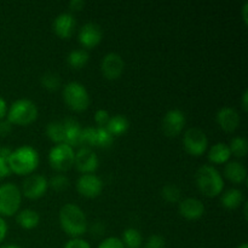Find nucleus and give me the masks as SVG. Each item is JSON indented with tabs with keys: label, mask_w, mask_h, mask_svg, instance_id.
Here are the masks:
<instances>
[{
	"label": "nucleus",
	"mask_w": 248,
	"mask_h": 248,
	"mask_svg": "<svg viewBox=\"0 0 248 248\" xmlns=\"http://www.w3.org/2000/svg\"><path fill=\"white\" fill-rule=\"evenodd\" d=\"M46 136L56 144L64 143V126L62 121H51L46 126Z\"/></svg>",
	"instance_id": "obj_26"
},
{
	"label": "nucleus",
	"mask_w": 248,
	"mask_h": 248,
	"mask_svg": "<svg viewBox=\"0 0 248 248\" xmlns=\"http://www.w3.org/2000/svg\"><path fill=\"white\" fill-rule=\"evenodd\" d=\"M184 149L193 156H201L208 149V138L199 127H190L183 136Z\"/></svg>",
	"instance_id": "obj_8"
},
{
	"label": "nucleus",
	"mask_w": 248,
	"mask_h": 248,
	"mask_svg": "<svg viewBox=\"0 0 248 248\" xmlns=\"http://www.w3.org/2000/svg\"><path fill=\"white\" fill-rule=\"evenodd\" d=\"M77 27V21L72 14L62 12L58 15L52 23V29L57 36L62 39H69L73 35Z\"/></svg>",
	"instance_id": "obj_17"
},
{
	"label": "nucleus",
	"mask_w": 248,
	"mask_h": 248,
	"mask_svg": "<svg viewBox=\"0 0 248 248\" xmlns=\"http://www.w3.org/2000/svg\"><path fill=\"white\" fill-rule=\"evenodd\" d=\"M245 202L244 191L237 188H230L222 193L220 203L227 210H236Z\"/></svg>",
	"instance_id": "obj_20"
},
{
	"label": "nucleus",
	"mask_w": 248,
	"mask_h": 248,
	"mask_svg": "<svg viewBox=\"0 0 248 248\" xmlns=\"http://www.w3.org/2000/svg\"><path fill=\"white\" fill-rule=\"evenodd\" d=\"M236 248H248V245L246 244V242H244V244H241L240 246H237Z\"/></svg>",
	"instance_id": "obj_47"
},
{
	"label": "nucleus",
	"mask_w": 248,
	"mask_h": 248,
	"mask_svg": "<svg viewBox=\"0 0 248 248\" xmlns=\"http://www.w3.org/2000/svg\"><path fill=\"white\" fill-rule=\"evenodd\" d=\"M11 153H12V149H10V148H7V147L0 148V157L4 160H6V161H7V159L10 157V155H11Z\"/></svg>",
	"instance_id": "obj_42"
},
{
	"label": "nucleus",
	"mask_w": 248,
	"mask_h": 248,
	"mask_svg": "<svg viewBox=\"0 0 248 248\" xmlns=\"http://www.w3.org/2000/svg\"><path fill=\"white\" fill-rule=\"evenodd\" d=\"M224 176L234 184H241L247 178V170L240 161H228L224 166Z\"/></svg>",
	"instance_id": "obj_19"
},
{
	"label": "nucleus",
	"mask_w": 248,
	"mask_h": 248,
	"mask_svg": "<svg viewBox=\"0 0 248 248\" xmlns=\"http://www.w3.org/2000/svg\"><path fill=\"white\" fill-rule=\"evenodd\" d=\"M195 183L199 190L207 198H216L223 193L224 179L212 165H202L195 173Z\"/></svg>",
	"instance_id": "obj_3"
},
{
	"label": "nucleus",
	"mask_w": 248,
	"mask_h": 248,
	"mask_svg": "<svg viewBox=\"0 0 248 248\" xmlns=\"http://www.w3.org/2000/svg\"><path fill=\"white\" fill-rule=\"evenodd\" d=\"M89 60V53L84 48H75V50L70 51L67 56V63L73 69H81L87 64Z\"/></svg>",
	"instance_id": "obj_24"
},
{
	"label": "nucleus",
	"mask_w": 248,
	"mask_h": 248,
	"mask_svg": "<svg viewBox=\"0 0 248 248\" xmlns=\"http://www.w3.org/2000/svg\"><path fill=\"white\" fill-rule=\"evenodd\" d=\"M128 127H130V121L123 114H115V115L110 116V119H109L108 124L106 126L108 132L113 137H118V136L124 135L128 130Z\"/></svg>",
	"instance_id": "obj_23"
},
{
	"label": "nucleus",
	"mask_w": 248,
	"mask_h": 248,
	"mask_svg": "<svg viewBox=\"0 0 248 248\" xmlns=\"http://www.w3.org/2000/svg\"><path fill=\"white\" fill-rule=\"evenodd\" d=\"M178 211L186 219L196 220L205 215V205L196 198H186L178 202Z\"/></svg>",
	"instance_id": "obj_16"
},
{
	"label": "nucleus",
	"mask_w": 248,
	"mask_h": 248,
	"mask_svg": "<svg viewBox=\"0 0 248 248\" xmlns=\"http://www.w3.org/2000/svg\"><path fill=\"white\" fill-rule=\"evenodd\" d=\"M94 140H96V127H93V126H87V127L82 128L81 131L82 147H87V148L94 147Z\"/></svg>",
	"instance_id": "obj_32"
},
{
	"label": "nucleus",
	"mask_w": 248,
	"mask_h": 248,
	"mask_svg": "<svg viewBox=\"0 0 248 248\" xmlns=\"http://www.w3.org/2000/svg\"><path fill=\"white\" fill-rule=\"evenodd\" d=\"M64 126V143L72 148L81 147L82 127L74 118H65L62 121Z\"/></svg>",
	"instance_id": "obj_18"
},
{
	"label": "nucleus",
	"mask_w": 248,
	"mask_h": 248,
	"mask_svg": "<svg viewBox=\"0 0 248 248\" xmlns=\"http://www.w3.org/2000/svg\"><path fill=\"white\" fill-rule=\"evenodd\" d=\"M40 156L38 150L31 145H21L17 149L12 150L11 155L7 159L10 171L18 176L31 174L39 166Z\"/></svg>",
	"instance_id": "obj_2"
},
{
	"label": "nucleus",
	"mask_w": 248,
	"mask_h": 248,
	"mask_svg": "<svg viewBox=\"0 0 248 248\" xmlns=\"http://www.w3.org/2000/svg\"><path fill=\"white\" fill-rule=\"evenodd\" d=\"M216 120L219 127L228 133L236 131L240 126V114L232 107H223L216 114Z\"/></svg>",
	"instance_id": "obj_15"
},
{
	"label": "nucleus",
	"mask_w": 248,
	"mask_h": 248,
	"mask_svg": "<svg viewBox=\"0 0 248 248\" xmlns=\"http://www.w3.org/2000/svg\"><path fill=\"white\" fill-rule=\"evenodd\" d=\"M123 241L125 248H140L143 242V236L140 232L136 228H127L123 232Z\"/></svg>",
	"instance_id": "obj_25"
},
{
	"label": "nucleus",
	"mask_w": 248,
	"mask_h": 248,
	"mask_svg": "<svg viewBox=\"0 0 248 248\" xmlns=\"http://www.w3.org/2000/svg\"><path fill=\"white\" fill-rule=\"evenodd\" d=\"M60 225L68 236L77 239L87 232L86 215L75 203H65L60 210Z\"/></svg>",
	"instance_id": "obj_1"
},
{
	"label": "nucleus",
	"mask_w": 248,
	"mask_h": 248,
	"mask_svg": "<svg viewBox=\"0 0 248 248\" xmlns=\"http://www.w3.org/2000/svg\"><path fill=\"white\" fill-rule=\"evenodd\" d=\"M63 248H91V245L86 240L77 237V239H70Z\"/></svg>",
	"instance_id": "obj_36"
},
{
	"label": "nucleus",
	"mask_w": 248,
	"mask_h": 248,
	"mask_svg": "<svg viewBox=\"0 0 248 248\" xmlns=\"http://www.w3.org/2000/svg\"><path fill=\"white\" fill-rule=\"evenodd\" d=\"M74 148L65 143L53 145L48 152V164L57 172H65L74 165Z\"/></svg>",
	"instance_id": "obj_7"
},
{
	"label": "nucleus",
	"mask_w": 248,
	"mask_h": 248,
	"mask_svg": "<svg viewBox=\"0 0 248 248\" xmlns=\"http://www.w3.org/2000/svg\"><path fill=\"white\" fill-rule=\"evenodd\" d=\"M12 130V125L7 120H0V137H6Z\"/></svg>",
	"instance_id": "obj_37"
},
{
	"label": "nucleus",
	"mask_w": 248,
	"mask_h": 248,
	"mask_svg": "<svg viewBox=\"0 0 248 248\" xmlns=\"http://www.w3.org/2000/svg\"><path fill=\"white\" fill-rule=\"evenodd\" d=\"M7 109H9V107H7L6 101L0 96V120H4L7 114Z\"/></svg>",
	"instance_id": "obj_41"
},
{
	"label": "nucleus",
	"mask_w": 248,
	"mask_h": 248,
	"mask_svg": "<svg viewBox=\"0 0 248 248\" xmlns=\"http://www.w3.org/2000/svg\"><path fill=\"white\" fill-rule=\"evenodd\" d=\"M166 247V242L161 235H152L148 237L147 242H145L144 248H165Z\"/></svg>",
	"instance_id": "obj_33"
},
{
	"label": "nucleus",
	"mask_w": 248,
	"mask_h": 248,
	"mask_svg": "<svg viewBox=\"0 0 248 248\" xmlns=\"http://www.w3.org/2000/svg\"><path fill=\"white\" fill-rule=\"evenodd\" d=\"M40 82L43 87L47 91H57L61 87V78L57 73L46 72L41 75Z\"/></svg>",
	"instance_id": "obj_29"
},
{
	"label": "nucleus",
	"mask_w": 248,
	"mask_h": 248,
	"mask_svg": "<svg viewBox=\"0 0 248 248\" xmlns=\"http://www.w3.org/2000/svg\"><path fill=\"white\" fill-rule=\"evenodd\" d=\"M77 190L84 198H98L103 191V182L94 173L81 174L77 181Z\"/></svg>",
	"instance_id": "obj_11"
},
{
	"label": "nucleus",
	"mask_w": 248,
	"mask_h": 248,
	"mask_svg": "<svg viewBox=\"0 0 248 248\" xmlns=\"http://www.w3.org/2000/svg\"><path fill=\"white\" fill-rule=\"evenodd\" d=\"M22 203L21 189L14 183L0 186V217H12L19 211Z\"/></svg>",
	"instance_id": "obj_6"
},
{
	"label": "nucleus",
	"mask_w": 248,
	"mask_h": 248,
	"mask_svg": "<svg viewBox=\"0 0 248 248\" xmlns=\"http://www.w3.org/2000/svg\"><path fill=\"white\" fill-rule=\"evenodd\" d=\"M16 222L23 229L31 230L39 225V223H40V216H39V213L35 210L26 208V210H22L17 212Z\"/></svg>",
	"instance_id": "obj_22"
},
{
	"label": "nucleus",
	"mask_w": 248,
	"mask_h": 248,
	"mask_svg": "<svg viewBox=\"0 0 248 248\" xmlns=\"http://www.w3.org/2000/svg\"><path fill=\"white\" fill-rule=\"evenodd\" d=\"M38 107L33 101L21 98L15 101L7 109V119L11 125L27 126L33 124L38 119Z\"/></svg>",
	"instance_id": "obj_4"
},
{
	"label": "nucleus",
	"mask_w": 248,
	"mask_h": 248,
	"mask_svg": "<svg viewBox=\"0 0 248 248\" xmlns=\"http://www.w3.org/2000/svg\"><path fill=\"white\" fill-rule=\"evenodd\" d=\"M69 178L65 174H55L48 179V188L55 191H63L69 188Z\"/></svg>",
	"instance_id": "obj_31"
},
{
	"label": "nucleus",
	"mask_w": 248,
	"mask_h": 248,
	"mask_svg": "<svg viewBox=\"0 0 248 248\" xmlns=\"http://www.w3.org/2000/svg\"><path fill=\"white\" fill-rule=\"evenodd\" d=\"M102 36V28L97 23L93 22H87L84 26L80 28L79 34H78V39L82 47L85 48H93L101 43Z\"/></svg>",
	"instance_id": "obj_14"
},
{
	"label": "nucleus",
	"mask_w": 248,
	"mask_h": 248,
	"mask_svg": "<svg viewBox=\"0 0 248 248\" xmlns=\"http://www.w3.org/2000/svg\"><path fill=\"white\" fill-rule=\"evenodd\" d=\"M63 101L72 110L81 113L90 106V94L86 87L79 81H70L64 85L62 91Z\"/></svg>",
	"instance_id": "obj_5"
},
{
	"label": "nucleus",
	"mask_w": 248,
	"mask_h": 248,
	"mask_svg": "<svg viewBox=\"0 0 248 248\" xmlns=\"http://www.w3.org/2000/svg\"><path fill=\"white\" fill-rule=\"evenodd\" d=\"M161 196L166 202L170 203H178L181 201L182 191L176 184L167 183L162 186L161 189Z\"/></svg>",
	"instance_id": "obj_27"
},
{
	"label": "nucleus",
	"mask_w": 248,
	"mask_h": 248,
	"mask_svg": "<svg viewBox=\"0 0 248 248\" xmlns=\"http://www.w3.org/2000/svg\"><path fill=\"white\" fill-rule=\"evenodd\" d=\"M186 124V114L179 109H171L162 119L161 128L166 137H177L184 130Z\"/></svg>",
	"instance_id": "obj_10"
},
{
	"label": "nucleus",
	"mask_w": 248,
	"mask_h": 248,
	"mask_svg": "<svg viewBox=\"0 0 248 248\" xmlns=\"http://www.w3.org/2000/svg\"><path fill=\"white\" fill-rule=\"evenodd\" d=\"M0 248H21V247L15 246V245H7V246H1Z\"/></svg>",
	"instance_id": "obj_45"
},
{
	"label": "nucleus",
	"mask_w": 248,
	"mask_h": 248,
	"mask_svg": "<svg viewBox=\"0 0 248 248\" xmlns=\"http://www.w3.org/2000/svg\"><path fill=\"white\" fill-rule=\"evenodd\" d=\"M7 235V224L2 217H0V244L5 240Z\"/></svg>",
	"instance_id": "obj_40"
},
{
	"label": "nucleus",
	"mask_w": 248,
	"mask_h": 248,
	"mask_svg": "<svg viewBox=\"0 0 248 248\" xmlns=\"http://www.w3.org/2000/svg\"><path fill=\"white\" fill-rule=\"evenodd\" d=\"M10 173H11V171H10L7 161L0 157V179L5 178V177L9 176Z\"/></svg>",
	"instance_id": "obj_38"
},
{
	"label": "nucleus",
	"mask_w": 248,
	"mask_h": 248,
	"mask_svg": "<svg viewBox=\"0 0 248 248\" xmlns=\"http://www.w3.org/2000/svg\"><path fill=\"white\" fill-rule=\"evenodd\" d=\"M114 137L108 132L106 127H96V140H94V147L108 149L113 145Z\"/></svg>",
	"instance_id": "obj_28"
},
{
	"label": "nucleus",
	"mask_w": 248,
	"mask_h": 248,
	"mask_svg": "<svg viewBox=\"0 0 248 248\" xmlns=\"http://www.w3.org/2000/svg\"><path fill=\"white\" fill-rule=\"evenodd\" d=\"M99 160L96 153L87 147H81L77 153L74 157V166L82 174L85 173H94L98 169Z\"/></svg>",
	"instance_id": "obj_12"
},
{
	"label": "nucleus",
	"mask_w": 248,
	"mask_h": 248,
	"mask_svg": "<svg viewBox=\"0 0 248 248\" xmlns=\"http://www.w3.org/2000/svg\"><path fill=\"white\" fill-rule=\"evenodd\" d=\"M230 156H232V153H230L229 147H228L227 143L223 142L213 144L207 153L208 160L212 164L217 165L227 164L228 161H230Z\"/></svg>",
	"instance_id": "obj_21"
},
{
	"label": "nucleus",
	"mask_w": 248,
	"mask_h": 248,
	"mask_svg": "<svg viewBox=\"0 0 248 248\" xmlns=\"http://www.w3.org/2000/svg\"><path fill=\"white\" fill-rule=\"evenodd\" d=\"M241 106H242V109H244V111L248 110V91L247 90H245L244 93H242Z\"/></svg>",
	"instance_id": "obj_43"
},
{
	"label": "nucleus",
	"mask_w": 248,
	"mask_h": 248,
	"mask_svg": "<svg viewBox=\"0 0 248 248\" xmlns=\"http://www.w3.org/2000/svg\"><path fill=\"white\" fill-rule=\"evenodd\" d=\"M125 69L124 58L116 52H109L102 58L101 70L108 80H116L121 77Z\"/></svg>",
	"instance_id": "obj_13"
},
{
	"label": "nucleus",
	"mask_w": 248,
	"mask_h": 248,
	"mask_svg": "<svg viewBox=\"0 0 248 248\" xmlns=\"http://www.w3.org/2000/svg\"><path fill=\"white\" fill-rule=\"evenodd\" d=\"M98 248H125L121 239L116 236H110L104 239L101 244L98 245Z\"/></svg>",
	"instance_id": "obj_34"
},
{
	"label": "nucleus",
	"mask_w": 248,
	"mask_h": 248,
	"mask_svg": "<svg viewBox=\"0 0 248 248\" xmlns=\"http://www.w3.org/2000/svg\"><path fill=\"white\" fill-rule=\"evenodd\" d=\"M232 155L236 157H245L247 154V140L244 137H234L228 144Z\"/></svg>",
	"instance_id": "obj_30"
},
{
	"label": "nucleus",
	"mask_w": 248,
	"mask_h": 248,
	"mask_svg": "<svg viewBox=\"0 0 248 248\" xmlns=\"http://www.w3.org/2000/svg\"><path fill=\"white\" fill-rule=\"evenodd\" d=\"M241 14H242V19H244L245 24H248V2L246 1L244 5H242L241 9Z\"/></svg>",
	"instance_id": "obj_44"
},
{
	"label": "nucleus",
	"mask_w": 248,
	"mask_h": 248,
	"mask_svg": "<svg viewBox=\"0 0 248 248\" xmlns=\"http://www.w3.org/2000/svg\"><path fill=\"white\" fill-rule=\"evenodd\" d=\"M48 189V179L43 174H29L22 183L21 193L31 200L43 198Z\"/></svg>",
	"instance_id": "obj_9"
},
{
	"label": "nucleus",
	"mask_w": 248,
	"mask_h": 248,
	"mask_svg": "<svg viewBox=\"0 0 248 248\" xmlns=\"http://www.w3.org/2000/svg\"><path fill=\"white\" fill-rule=\"evenodd\" d=\"M245 203V210H244V215H245V218L247 219V202H244Z\"/></svg>",
	"instance_id": "obj_46"
},
{
	"label": "nucleus",
	"mask_w": 248,
	"mask_h": 248,
	"mask_svg": "<svg viewBox=\"0 0 248 248\" xmlns=\"http://www.w3.org/2000/svg\"><path fill=\"white\" fill-rule=\"evenodd\" d=\"M109 119H110V114L106 109H98L94 113V121L98 125V127H106Z\"/></svg>",
	"instance_id": "obj_35"
},
{
	"label": "nucleus",
	"mask_w": 248,
	"mask_h": 248,
	"mask_svg": "<svg viewBox=\"0 0 248 248\" xmlns=\"http://www.w3.org/2000/svg\"><path fill=\"white\" fill-rule=\"evenodd\" d=\"M85 7L84 0H70L69 2V9L72 11H81Z\"/></svg>",
	"instance_id": "obj_39"
}]
</instances>
